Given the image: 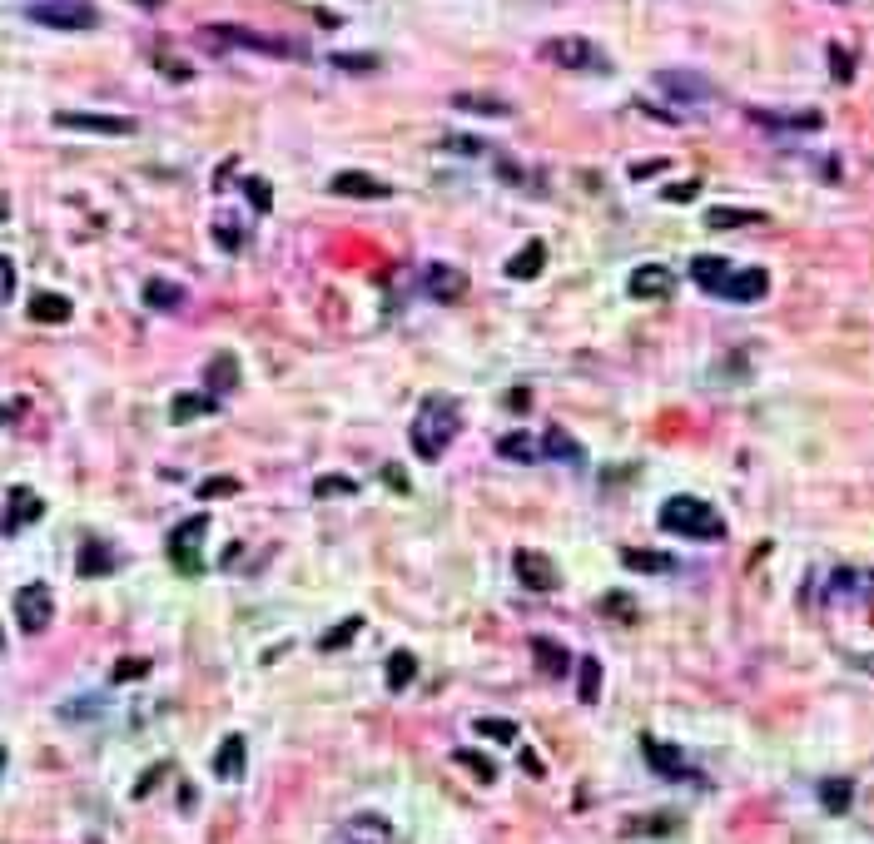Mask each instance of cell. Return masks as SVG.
Returning <instances> with one entry per match:
<instances>
[{
	"mask_svg": "<svg viewBox=\"0 0 874 844\" xmlns=\"http://www.w3.org/2000/svg\"><path fill=\"white\" fill-rule=\"evenodd\" d=\"M457 427H462V408H457V398H447V393H428V398L418 403L413 427H408V442H413V452H418L423 462H437V457L447 452V442L457 437Z\"/></svg>",
	"mask_w": 874,
	"mask_h": 844,
	"instance_id": "obj_1",
	"label": "cell"
},
{
	"mask_svg": "<svg viewBox=\"0 0 874 844\" xmlns=\"http://www.w3.org/2000/svg\"><path fill=\"white\" fill-rule=\"evenodd\" d=\"M661 527L676 532V537H691V542H721L726 537L721 512L711 502H701V497H671L661 507Z\"/></svg>",
	"mask_w": 874,
	"mask_h": 844,
	"instance_id": "obj_2",
	"label": "cell"
},
{
	"mask_svg": "<svg viewBox=\"0 0 874 844\" xmlns=\"http://www.w3.org/2000/svg\"><path fill=\"white\" fill-rule=\"evenodd\" d=\"M199 45H209V50H259V55H279V60H298L303 55V45L279 40V35L244 30V25H204L199 30Z\"/></svg>",
	"mask_w": 874,
	"mask_h": 844,
	"instance_id": "obj_3",
	"label": "cell"
},
{
	"mask_svg": "<svg viewBox=\"0 0 874 844\" xmlns=\"http://www.w3.org/2000/svg\"><path fill=\"white\" fill-rule=\"evenodd\" d=\"M537 55L547 65H557V70H582V75H606L611 70L606 50L596 40H586V35H552V40L537 45Z\"/></svg>",
	"mask_w": 874,
	"mask_h": 844,
	"instance_id": "obj_4",
	"label": "cell"
},
{
	"mask_svg": "<svg viewBox=\"0 0 874 844\" xmlns=\"http://www.w3.org/2000/svg\"><path fill=\"white\" fill-rule=\"evenodd\" d=\"M25 15L35 25H50V30H95L100 25V10L90 0H35Z\"/></svg>",
	"mask_w": 874,
	"mask_h": 844,
	"instance_id": "obj_5",
	"label": "cell"
},
{
	"mask_svg": "<svg viewBox=\"0 0 874 844\" xmlns=\"http://www.w3.org/2000/svg\"><path fill=\"white\" fill-rule=\"evenodd\" d=\"M204 537H209V517H189L169 532V562L184 576H199L204 571Z\"/></svg>",
	"mask_w": 874,
	"mask_h": 844,
	"instance_id": "obj_6",
	"label": "cell"
},
{
	"mask_svg": "<svg viewBox=\"0 0 874 844\" xmlns=\"http://www.w3.org/2000/svg\"><path fill=\"white\" fill-rule=\"evenodd\" d=\"M50 616H55V596H50L45 581H30V586L15 591V621H20L25 636H40L50 626Z\"/></svg>",
	"mask_w": 874,
	"mask_h": 844,
	"instance_id": "obj_7",
	"label": "cell"
},
{
	"mask_svg": "<svg viewBox=\"0 0 874 844\" xmlns=\"http://www.w3.org/2000/svg\"><path fill=\"white\" fill-rule=\"evenodd\" d=\"M656 90L671 95L676 105H711L716 100V85L696 70H656Z\"/></svg>",
	"mask_w": 874,
	"mask_h": 844,
	"instance_id": "obj_8",
	"label": "cell"
},
{
	"mask_svg": "<svg viewBox=\"0 0 874 844\" xmlns=\"http://www.w3.org/2000/svg\"><path fill=\"white\" fill-rule=\"evenodd\" d=\"M60 130H80V135H135V120L130 115H95V110H60L55 115Z\"/></svg>",
	"mask_w": 874,
	"mask_h": 844,
	"instance_id": "obj_9",
	"label": "cell"
},
{
	"mask_svg": "<svg viewBox=\"0 0 874 844\" xmlns=\"http://www.w3.org/2000/svg\"><path fill=\"white\" fill-rule=\"evenodd\" d=\"M641 750H646V765L661 775V780H696V765L676 750V745H666V740H656V735H646L641 740Z\"/></svg>",
	"mask_w": 874,
	"mask_h": 844,
	"instance_id": "obj_10",
	"label": "cell"
},
{
	"mask_svg": "<svg viewBox=\"0 0 874 844\" xmlns=\"http://www.w3.org/2000/svg\"><path fill=\"white\" fill-rule=\"evenodd\" d=\"M512 566H517V581H522L527 591H557V586H562L552 557H542V552H527V547H522V552L512 557Z\"/></svg>",
	"mask_w": 874,
	"mask_h": 844,
	"instance_id": "obj_11",
	"label": "cell"
},
{
	"mask_svg": "<svg viewBox=\"0 0 874 844\" xmlns=\"http://www.w3.org/2000/svg\"><path fill=\"white\" fill-rule=\"evenodd\" d=\"M338 840L343 844H393V825H388L383 815L363 810V815H348V820L338 825Z\"/></svg>",
	"mask_w": 874,
	"mask_h": 844,
	"instance_id": "obj_12",
	"label": "cell"
},
{
	"mask_svg": "<svg viewBox=\"0 0 874 844\" xmlns=\"http://www.w3.org/2000/svg\"><path fill=\"white\" fill-rule=\"evenodd\" d=\"M328 189L343 194V199H388V194H393L378 174H363V169H343V174H333Z\"/></svg>",
	"mask_w": 874,
	"mask_h": 844,
	"instance_id": "obj_13",
	"label": "cell"
},
{
	"mask_svg": "<svg viewBox=\"0 0 874 844\" xmlns=\"http://www.w3.org/2000/svg\"><path fill=\"white\" fill-rule=\"evenodd\" d=\"M532 661H537V671H542L547 681H567V676H572V651H567L562 641H552V636H537V641H532Z\"/></svg>",
	"mask_w": 874,
	"mask_h": 844,
	"instance_id": "obj_14",
	"label": "cell"
},
{
	"mask_svg": "<svg viewBox=\"0 0 874 844\" xmlns=\"http://www.w3.org/2000/svg\"><path fill=\"white\" fill-rule=\"evenodd\" d=\"M423 293H433L437 303H452V298H462L467 293V274L462 269H447V264H423Z\"/></svg>",
	"mask_w": 874,
	"mask_h": 844,
	"instance_id": "obj_15",
	"label": "cell"
},
{
	"mask_svg": "<svg viewBox=\"0 0 874 844\" xmlns=\"http://www.w3.org/2000/svg\"><path fill=\"white\" fill-rule=\"evenodd\" d=\"M770 293V274L765 269H730L726 288H721V298H730V303H760Z\"/></svg>",
	"mask_w": 874,
	"mask_h": 844,
	"instance_id": "obj_16",
	"label": "cell"
},
{
	"mask_svg": "<svg viewBox=\"0 0 874 844\" xmlns=\"http://www.w3.org/2000/svg\"><path fill=\"white\" fill-rule=\"evenodd\" d=\"M631 293H636V298H671V293H676V274L661 269V264H641V269L631 274Z\"/></svg>",
	"mask_w": 874,
	"mask_h": 844,
	"instance_id": "obj_17",
	"label": "cell"
},
{
	"mask_svg": "<svg viewBox=\"0 0 874 844\" xmlns=\"http://www.w3.org/2000/svg\"><path fill=\"white\" fill-rule=\"evenodd\" d=\"M45 517V502L30 492V487H15L10 492V512H5V527L10 532H20V527H30V522H40Z\"/></svg>",
	"mask_w": 874,
	"mask_h": 844,
	"instance_id": "obj_18",
	"label": "cell"
},
{
	"mask_svg": "<svg viewBox=\"0 0 874 844\" xmlns=\"http://www.w3.org/2000/svg\"><path fill=\"white\" fill-rule=\"evenodd\" d=\"M750 120H755V125H765V130H820V125H825V115H820V110H800V115L750 110Z\"/></svg>",
	"mask_w": 874,
	"mask_h": 844,
	"instance_id": "obj_19",
	"label": "cell"
},
{
	"mask_svg": "<svg viewBox=\"0 0 874 844\" xmlns=\"http://www.w3.org/2000/svg\"><path fill=\"white\" fill-rule=\"evenodd\" d=\"M542 269H547V244H542V239L522 244V249L507 259V279H537Z\"/></svg>",
	"mask_w": 874,
	"mask_h": 844,
	"instance_id": "obj_20",
	"label": "cell"
},
{
	"mask_svg": "<svg viewBox=\"0 0 874 844\" xmlns=\"http://www.w3.org/2000/svg\"><path fill=\"white\" fill-rule=\"evenodd\" d=\"M110 571H115V547L100 537H85L80 542V576H110Z\"/></svg>",
	"mask_w": 874,
	"mask_h": 844,
	"instance_id": "obj_21",
	"label": "cell"
},
{
	"mask_svg": "<svg viewBox=\"0 0 874 844\" xmlns=\"http://www.w3.org/2000/svg\"><path fill=\"white\" fill-rule=\"evenodd\" d=\"M244 755H249L244 735H229V740L214 750V775H219V780H239V775H244Z\"/></svg>",
	"mask_w": 874,
	"mask_h": 844,
	"instance_id": "obj_22",
	"label": "cell"
},
{
	"mask_svg": "<svg viewBox=\"0 0 874 844\" xmlns=\"http://www.w3.org/2000/svg\"><path fill=\"white\" fill-rule=\"evenodd\" d=\"M691 279L701 283L706 293H716V298H721V288H726V279H730V259H716V254H701V259L691 264Z\"/></svg>",
	"mask_w": 874,
	"mask_h": 844,
	"instance_id": "obj_23",
	"label": "cell"
},
{
	"mask_svg": "<svg viewBox=\"0 0 874 844\" xmlns=\"http://www.w3.org/2000/svg\"><path fill=\"white\" fill-rule=\"evenodd\" d=\"M542 457H552V462H567V467H582V442H572L562 427H547V437H542Z\"/></svg>",
	"mask_w": 874,
	"mask_h": 844,
	"instance_id": "obj_24",
	"label": "cell"
},
{
	"mask_svg": "<svg viewBox=\"0 0 874 844\" xmlns=\"http://www.w3.org/2000/svg\"><path fill=\"white\" fill-rule=\"evenodd\" d=\"M497 457H507V462H537L542 457V442L527 437V432H507V437H497Z\"/></svg>",
	"mask_w": 874,
	"mask_h": 844,
	"instance_id": "obj_25",
	"label": "cell"
},
{
	"mask_svg": "<svg viewBox=\"0 0 874 844\" xmlns=\"http://www.w3.org/2000/svg\"><path fill=\"white\" fill-rule=\"evenodd\" d=\"M30 318L35 323H65L70 318V298L65 293H35L30 298Z\"/></svg>",
	"mask_w": 874,
	"mask_h": 844,
	"instance_id": "obj_26",
	"label": "cell"
},
{
	"mask_svg": "<svg viewBox=\"0 0 874 844\" xmlns=\"http://www.w3.org/2000/svg\"><path fill=\"white\" fill-rule=\"evenodd\" d=\"M145 303L149 308H159V313H174V308H184V288L169 279H149L145 283Z\"/></svg>",
	"mask_w": 874,
	"mask_h": 844,
	"instance_id": "obj_27",
	"label": "cell"
},
{
	"mask_svg": "<svg viewBox=\"0 0 874 844\" xmlns=\"http://www.w3.org/2000/svg\"><path fill=\"white\" fill-rule=\"evenodd\" d=\"M418 681V656L413 651H393L388 656V691H408Z\"/></svg>",
	"mask_w": 874,
	"mask_h": 844,
	"instance_id": "obj_28",
	"label": "cell"
},
{
	"mask_svg": "<svg viewBox=\"0 0 874 844\" xmlns=\"http://www.w3.org/2000/svg\"><path fill=\"white\" fill-rule=\"evenodd\" d=\"M204 413H214V398L209 393H179L169 403V418L174 422H194V418H204Z\"/></svg>",
	"mask_w": 874,
	"mask_h": 844,
	"instance_id": "obj_29",
	"label": "cell"
},
{
	"mask_svg": "<svg viewBox=\"0 0 874 844\" xmlns=\"http://www.w3.org/2000/svg\"><path fill=\"white\" fill-rule=\"evenodd\" d=\"M706 224L711 229H745V224H765V214L760 209H730V204H721V209L706 214Z\"/></svg>",
	"mask_w": 874,
	"mask_h": 844,
	"instance_id": "obj_30",
	"label": "cell"
},
{
	"mask_svg": "<svg viewBox=\"0 0 874 844\" xmlns=\"http://www.w3.org/2000/svg\"><path fill=\"white\" fill-rule=\"evenodd\" d=\"M577 676H582V681H577L582 705H596L601 701V661H596V656H582V661H577Z\"/></svg>",
	"mask_w": 874,
	"mask_h": 844,
	"instance_id": "obj_31",
	"label": "cell"
},
{
	"mask_svg": "<svg viewBox=\"0 0 874 844\" xmlns=\"http://www.w3.org/2000/svg\"><path fill=\"white\" fill-rule=\"evenodd\" d=\"M234 383H239V363H234V353H219L209 363V388L214 393H234Z\"/></svg>",
	"mask_w": 874,
	"mask_h": 844,
	"instance_id": "obj_32",
	"label": "cell"
},
{
	"mask_svg": "<svg viewBox=\"0 0 874 844\" xmlns=\"http://www.w3.org/2000/svg\"><path fill=\"white\" fill-rule=\"evenodd\" d=\"M820 800H825L830 815H845L850 800H855V780H825V785H820Z\"/></svg>",
	"mask_w": 874,
	"mask_h": 844,
	"instance_id": "obj_33",
	"label": "cell"
},
{
	"mask_svg": "<svg viewBox=\"0 0 874 844\" xmlns=\"http://www.w3.org/2000/svg\"><path fill=\"white\" fill-rule=\"evenodd\" d=\"M621 562L631 566V571H646V576H656V571H671V557H666V552H641V547H626V552H621Z\"/></svg>",
	"mask_w": 874,
	"mask_h": 844,
	"instance_id": "obj_34",
	"label": "cell"
},
{
	"mask_svg": "<svg viewBox=\"0 0 874 844\" xmlns=\"http://www.w3.org/2000/svg\"><path fill=\"white\" fill-rule=\"evenodd\" d=\"M452 110H472V115H512L507 100H492V95H452Z\"/></svg>",
	"mask_w": 874,
	"mask_h": 844,
	"instance_id": "obj_35",
	"label": "cell"
},
{
	"mask_svg": "<svg viewBox=\"0 0 874 844\" xmlns=\"http://www.w3.org/2000/svg\"><path fill=\"white\" fill-rule=\"evenodd\" d=\"M457 765H462L477 785H492V780H497V765H492L487 755H477V750H457Z\"/></svg>",
	"mask_w": 874,
	"mask_h": 844,
	"instance_id": "obj_36",
	"label": "cell"
},
{
	"mask_svg": "<svg viewBox=\"0 0 874 844\" xmlns=\"http://www.w3.org/2000/svg\"><path fill=\"white\" fill-rule=\"evenodd\" d=\"M477 735H482V740H497V745H512V740H517V725L502 720V715H482V720H477Z\"/></svg>",
	"mask_w": 874,
	"mask_h": 844,
	"instance_id": "obj_37",
	"label": "cell"
},
{
	"mask_svg": "<svg viewBox=\"0 0 874 844\" xmlns=\"http://www.w3.org/2000/svg\"><path fill=\"white\" fill-rule=\"evenodd\" d=\"M313 492H318V497H353V492H358V482H353V477H318V482H313Z\"/></svg>",
	"mask_w": 874,
	"mask_h": 844,
	"instance_id": "obj_38",
	"label": "cell"
},
{
	"mask_svg": "<svg viewBox=\"0 0 874 844\" xmlns=\"http://www.w3.org/2000/svg\"><path fill=\"white\" fill-rule=\"evenodd\" d=\"M358 631H363V621L353 616V621H343V626H333V631H328V636H323L318 646H323V651H338V646H348V641H353Z\"/></svg>",
	"mask_w": 874,
	"mask_h": 844,
	"instance_id": "obj_39",
	"label": "cell"
},
{
	"mask_svg": "<svg viewBox=\"0 0 874 844\" xmlns=\"http://www.w3.org/2000/svg\"><path fill=\"white\" fill-rule=\"evenodd\" d=\"M333 65H338V70H353V75H368V70H378V55L353 50V55H333Z\"/></svg>",
	"mask_w": 874,
	"mask_h": 844,
	"instance_id": "obj_40",
	"label": "cell"
},
{
	"mask_svg": "<svg viewBox=\"0 0 874 844\" xmlns=\"http://www.w3.org/2000/svg\"><path fill=\"white\" fill-rule=\"evenodd\" d=\"M830 70H835V80H840V85H850V80H855V60H850V50L830 45Z\"/></svg>",
	"mask_w": 874,
	"mask_h": 844,
	"instance_id": "obj_41",
	"label": "cell"
},
{
	"mask_svg": "<svg viewBox=\"0 0 874 844\" xmlns=\"http://www.w3.org/2000/svg\"><path fill=\"white\" fill-rule=\"evenodd\" d=\"M244 194H249V204H259V214L274 209V189H269L264 179H244Z\"/></svg>",
	"mask_w": 874,
	"mask_h": 844,
	"instance_id": "obj_42",
	"label": "cell"
},
{
	"mask_svg": "<svg viewBox=\"0 0 874 844\" xmlns=\"http://www.w3.org/2000/svg\"><path fill=\"white\" fill-rule=\"evenodd\" d=\"M234 492H239L234 477H209V482L199 487V497H234Z\"/></svg>",
	"mask_w": 874,
	"mask_h": 844,
	"instance_id": "obj_43",
	"label": "cell"
},
{
	"mask_svg": "<svg viewBox=\"0 0 874 844\" xmlns=\"http://www.w3.org/2000/svg\"><path fill=\"white\" fill-rule=\"evenodd\" d=\"M145 671H149V661H135V656H130V661L115 666V681H135V676H145Z\"/></svg>",
	"mask_w": 874,
	"mask_h": 844,
	"instance_id": "obj_44",
	"label": "cell"
},
{
	"mask_svg": "<svg viewBox=\"0 0 874 844\" xmlns=\"http://www.w3.org/2000/svg\"><path fill=\"white\" fill-rule=\"evenodd\" d=\"M522 770H527V775H547V765H542L537 750H522Z\"/></svg>",
	"mask_w": 874,
	"mask_h": 844,
	"instance_id": "obj_45",
	"label": "cell"
},
{
	"mask_svg": "<svg viewBox=\"0 0 874 844\" xmlns=\"http://www.w3.org/2000/svg\"><path fill=\"white\" fill-rule=\"evenodd\" d=\"M214 239H219L224 249H239V229H234V224H224V229H214Z\"/></svg>",
	"mask_w": 874,
	"mask_h": 844,
	"instance_id": "obj_46",
	"label": "cell"
},
{
	"mask_svg": "<svg viewBox=\"0 0 874 844\" xmlns=\"http://www.w3.org/2000/svg\"><path fill=\"white\" fill-rule=\"evenodd\" d=\"M601 606H606L611 616H631V601H626V596H606Z\"/></svg>",
	"mask_w": 874,
	"mask_h": 844,
	"instance_id": "obj_47",
	"label": "cell"
},
{
	"mask_svg": "<svg viewBox=\"0 0 874 844\" xmlns=\"http://www.w3.org/2000/svg\"><path fill=\"white\" fill-rule=\"evenodd\" d=\"M696 194V184H676V189H666V199H691Z\"/></svg>",
	"mask_w": 874,
	"mask_h": 844,
	"instance_id": "obj_48",
	"label": "cell"
},
{
	"mask_svg": "<svg viewBox=\"0 0 874 844\" xmlns=\"http://www.w3.org/2000/svg\"><path fill=\"white\" fill-rule=\"evenodd\" d=\"M0 770H5V750H0Z\"/></svg>",
	"mask_w": 874,
	"mask_h": 844,
	"instance_id": "obj_49",
	"label": "cell"
}]
</instances>
